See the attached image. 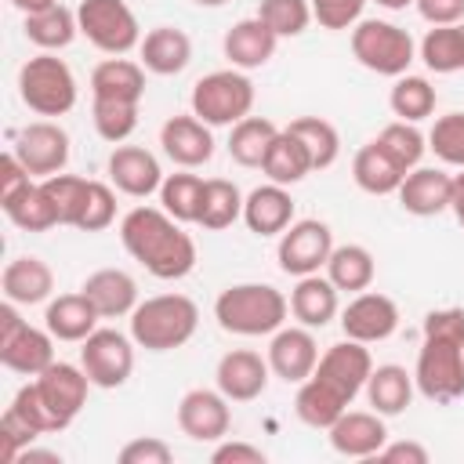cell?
<instances>
[{
	"instance_id": "38",
	"label": "cell",
	"mask_w": 464,
	"mask_h": 464,
	"mask_svg": "<svg viewBox=\"0 0 464 464\" xmlns=\"http://www.w3.org/2000/svg\"><path fill=\"white\" fill-rule=\"evenodd\" d=\"M279 127L268 116H243L239 123L228 127V156L239 167H261L268 145L276 141Z\"/></svg>"
},
{
	"instance_id": "2",
	"label": "cell",
	"mask_w": 464,
	"mask_h": 464,
	"mask_svg": "<svg viewBox=\"0 0 464 464\" xmlns=\"http://www.w3.org/2000/svg\"><path fill=\"white\" fill-rule=\"evenodd\" d=\"M290 315V297L272 283H236L225 286L214 301V319L225 334L236 337H268Z\"/></svg>"
},
{
	"instance_id": "9",
	"label": "cell",
	"mask_w": 464,
	"mask_h": 464,
	"mask_svg": "<svg viewBox=\"0 0 464 464\" xmlns=\"http://www.w3.org/2000/svg\"><path fill=\"white\" fill-rule=\"evenodd\" d=\"M370 370H373L370 348H366L362 341L344 337V341L330 344V348L319 355V362H315V370H312L308 381H315L323 392H330L341 406H352L355 395L366 388Z\"/></svg>"
},
{
	"instance_id": "18",
	"label": "cell",
	"mask_w": 464,
	"mask_h": 464,
	"mask_svg": "<svg viewBox=\"0 0 464 464\" xmlns=\"http://www.w3.org/2000/svg\"><path fill=\"white\" fill-rule=\"evenodd\" d=\"M160 145H163V156L185 170H196L203 163H210L214 156V134H210V123H203L196 112H181V116H170L163 127H160Z\"/></svg>"
},
{
	"instance_id": "3",
	"label": "cell",
	"mask_w": 464,
	"mask_h": 464,
	"mask_svg": "<svg viewBox=\"0 0 464 464\" xmlns=\"http://www.w3.org/2000/svg\"><path fill=\"white\" fill-rule=\"evenodd\" d=\"M196 326L199 308L188 294H156L130 312V337L145 352H174L192 341Z\"/></svg>"
},
{
	"instance_id": "12",
	"label": "cell",
	"mask_w": 464,
	"mask_h": 464,
	"mask_svg": "<svg viewBox=\"0 0 464 464\" xmlns=\"http://www.w3.org/2000/svg\"><path fill=\"white\" fill-rule=\"evenodd\" d=\"M330 250H334V232L326 221L319 218H301L294 221L283 236H279V246H276V261L286 276L301 279V276H312L319 268H326L330 261Z\"/></svg>"
},
{
	"instance_id": "60",
	"label": "cell",
	"mask_w": 464,
	"mask_h": 464,
	"mask_svg": "<svg viewBox=\"0 0 464 464\" xmlns=\"http://www.w3.org/2000/svg\"><path fill=\"white\" fill-rule=\"evenodd\" d=\"M22 14H29V11H44V7H51V4H58V0H11Z\"/></svg>"
},
{
	"instance_id": "28",
	"label": "cell",
	"mask_w": 464,
	"mask_h": 464,
	"mask_svg": "<svg viewBox=\"0 0 464 464\" xmlns=\"http://www.w3.org/2000/svg\"><path fill=\"white\" fill-rule=\"evenodd\" d=\"M0 362L11 370V373H22V377H36L44 373L51 362H54V334L44 326H22L14 330L11 337L0 341Z\"/></svg>"
},
{
	"instance_id": "5",
	"label": "cell",
	"mask_w": 464,
	"mask_h": 464,
	"mask_svg": "<svg viewBox=\"0 0 464 464\" xmlns=\"http://www.w3.org/2000/svg\"><path fill=\"white\" fill-rule=\"evenodd\" d=\"M254 80L243 72V69H214L207 76H199L192 83V94H188V105L192 112L210 123V127H232L239 123L243 116H250L254 109Z\"/></svg>"
},
{
	"instance_id": "15",
	"label": "cell",
	"mask_w": 464,
	"mask_h": 464,
	"mask_svg": "<svg viewBox=\"0 0 464 464\" xmlns=\"http://www.w3.org/2000/svg\"><path fill=\"white\" fill-rule=\"evenodd\" d=\"M178 428L192 442H221L232 428V406L221 388H188L178 402Z\"/></svg>"
},
{
	"instance_id": "43",
	"label": "cell",
	"mask_w": 464,
	"mask_h": 464,
	"mask_svg": "<svg viewBox=\"0 0 464 464\" xmlns=\"http://www.w3.org/2000/svg\"><path fill=\"white\" fill-rule=\"evenodd\" d=\"M377 145L410 174L413 167H420L424 152H428V134L417 130V123H406V120H392L377 130Z\"/></svg>"
},
{
	"instance_id": "37",
	"label": "cell",
	"mask_w": 464,
	"mask_h": 464,
	"mask_svg": "<svg viewBox=\"0 0 464 464\" xmlns=\"http://www.w3.org/2000/svg\"><path fill=\"white\" fill-rule=\"evenodd\" d=\"M417 58L446 76V72H464V22L457 25H431L424 33V40L417 44Z\"/></svg>"
},
{
	"instance_id": "55",
	"label": "cell",
	"mask_w": 464,
	"mask_h": 464,
	"mask_svg": "<svg viewBox=\"0 0 464 464\" xmlns=\"http://www.w3.org/2000/svg\"><path fill=\"white\" fill-rule=\"evenodd\" d=\"M417 14L428 25H457L464 22V0H413Z\"/></svg>"
},
{
	"instance_id": "49",
	"label": "cell",
	"mask_w": 464,
	"mask_h": 464,
	"mask_svg": "<svg viewBox=\"0 0 464 464\" xmlns=\"http://www.w3.org/2000/svg\"><path fill=\"white\" fill-rule=\"evenodd\" d=\"M312 4V18L323 25V29H352L359 18H362V7L366 0H308Z\"/></svg>"
},
{
	"instance_id": "16",
	"label": "cell",
	"mask_w": 464,
	"mask_h": 464,
	"mask_svg": "<svg viewBox=\"0 0 464 464\" xmlns=\"http://www.w3.org/2000/svg\"><path fill=\"white\" fill-rule=\"evenodd\" d=\"M268 377H272L268 355H261L254 348H232V352H225L218 359V370H214V384L221 388V395L228 402H254L257 395H265Z\"/></svg>"
},
{
	"instance_id": "39",
	"label": "cell",
	"mask_w": 464,
	"mask_h": 464,
	"mask_svg": "<svg viewBox=\"0 0 464 464\" xmlns=\"http://www.w3.org/2000/svg\"><path fill=\"white\" fill-rule=\"evenodd\" d=\"M243 192H239V185L236 181H228V178H207L203 181V203H199V228H207V232H221V228H228L232 221H239L243 218Z\"/></svg>"
},
{
	"instance_id": "17",
	"label": "cell",
	"mask_w": 464,
	"mask_h": 464,
	"mask_svg": "<svg viewBox=\"0 0 464 464\" xmlns=\"http://www.w3.org/2000/svg\"><path fill=\"white\" fill-rule=\"evenodd\" d=\"M105 174H109V185L130 199H149L152 192H160L167 178L160 170V160L141 145H112Z\"/></svg>"
},
{
	"instance_id": "6",
	"label": "cell",
	"mask_w": 464,
	"mask_h": 464,
	"mask_svg": "<svg viewBox=\"0 0 464 464\" xmlns=\"http://www.w3.org/2000/svg\"><path fill=\"white\" fill-rule=\"evenodd\" d=\"M352 54L362 69L377 72V76H402L410 72L413 58H417V44L413 36L395 25V22H384V18H359L352 25Z\"/></svg>"
},
{
	"instance_id": "13",
	"label": "cell",
	"mask_w": 464,
	"mask_h": 464,
	"mask_svg": "<svg viewBox=\"0 0 464 464\" xmlns=\"http://www.w3.org/2000/svg\"><path fill=\"white\" fill-rule=\"evenodd\" d=\"M11 152L25 163V170L33 178H51V174H62L65 163H69V134L62 123L54 120H36V123H25L11 145Z\"/></svg>"
},
{
	"instance_id": "29",
	"label": "cell",
	"mask_w": 464,
	"mask_h": 464,
	"mask_svg": "<svg viewBox=\"0 0 464 464\" xmlns=\"http://www.w3.org/2000/svg\"><path fill=\"white\" fill-rule=\"evenodd\" d=\"M98 308L91 304V297L83 294V290H76V294H58V297H51L47 301V308H44V326L54 334V341H72V344H80V341H87L94 330H98Z\"/></svg>"
},
{
	"instance_id": "1",
	"label": "cell",
	"mask_w": 464,
	"mask_h": 464,
	"mask_svg": "<svg viewBox=\"0 0 464 464\" xmlns=\"http://www.w3.org/2000/svg\"><path fill=\"white\" fill-rule=\"evenodd\" d=\"M123 250L156 279H185L196 268V243L163 207H130L120 221Z\"/></svg>"
},
{
	"instance_id": "47",
	"label": "cell",
	"mask_w": 464,
	"mask_h": 464,
	"mask_svg": "<svg viewBox=\"0 0 464 464\" xmlns=\"http://www.w3.org/2000/svg\"><path fill=\"white\" fill-rule=\"evenodd\" d=\"M428 149L446 163L464 170V112H446L428 130Z\"/></svg>"
},
{
	"instance_id": "23",
	"label": "cell",
	"mask_w": 464,
	"mask_h": 464,
	"mask_svg": "<svg viewBox=\"0 0 464 464\" xmlns=\"http://www.w3.org/2000/svg\"><path fill=\"white\" fill-rule=\"evenodd\" d=\"M276 47H279V36H276L257 14H254V18H239V22L225 33V40H221V51H225L228 65H232V69H243V72L268 65L272 54H276Z\"/></svg>"
},
{
	"instance_id": "41",
	"label": "cell",
	"mask_w": 464,
	"mask_h": 464,
	"mask_svg": "<svg viewBox=\"0 0 464 464\" xmlns=\"http://www.w3.org/2000/svg\"><path fill=\"white\" fill-rule=\"evenodd\" d=\"M435 102H439V94H435L431 80H428V76H413V72L395 76L392 94H388L392 112H395L399 120H406V123H420V120H428V116L435 112Z\"/></svg>"
},
{
	"instance_id": "32",
	"label": "cell",
	"mask_w": 464,
	"mask_h": 464,
	"mask_svg": "<svg viewBox=\"0 0 464 464\" xmlns=\"http://www.w3.org/2000/svg\"><path fill=\"white\" fill-rule=\"evenodd\" d=\"M352 178H355V185H359L362 192H370V196H392V192H399L406 170H402V167L377 145V138H373V141H366V145L352 156Z\"/></svg>"
},
{
	"instance_id": "34",
	"label": "cell",
	"mask_w": 464,
	"mask_h": 464,
	"mask_svg": "<svg viewBox=\"0 0 464 464\" xmlns=\"http://www.w3.org/2000/svg\"><path fill=\"white\" fill-rule=\"evenodd\" d=\"M22 29H25V40L33 47H40V51H62V47H69L76 40L80 22H76V11H69L65 4H51L44 11H29L25 22H22Z\"/></svg>"
},
{
	"instance_id": "19",
	"label": "cell",
	"mask_w": 464,
	"mask_h": 464,
	"mask_svg": "<svg viewBox=\"0 0 464 464\" xmlns=\"http://www.w3.org/2000/svg\"><path fill=\"white\" fill-rule=\"evenodd\" d=\"M268 366L279 381L286 384H301L312 377L315 362H319V344L312 337L308 326H279L268 341Z\"/></svg>"
},
{
	"instance_id": "48",
	"label": "cell",
	"mask_w": 464,
	"mask_h": 464,
	"mask_svg": "<svg viewBox=\"0 0 464 464\" xmlns=\"http://www.w3.org/2000/svg\"><path fill=\"white\" fill-rule=\"evenodd\" d=\"M112 221H116V188L105 181H91V192H87V203H83L76 228L80 232H102Z\"/></svg>"
},
{
	"instance_id": "10",
	"label": "cell",
	"mask_w": 464,
	"mask_h": 464,
	"mask_svg": "<svg viewBox=\"0 0 464 464\" xmlns=\"http://www.w3.org/2000/svg\"><path fill=\"white\" fill-rule=\"evenodd\" d=\"M80 366L87 370L94 388H120L134 373V337L112 326H98L87 341H80Z\"/></svg>"
},
{
	"instance_id": "58",
	"label": "cell",
	"mask_w": 464,
	"mask_h": 464,
	"mask_svg": "<svg viewBox=\"0 0 464 464\" xmlns=\"http://www.w3.org/2000/svg\"><path fill=\"white\" fill-rule=\"evenodd\" d=\"M14 464H62V453H54V450H40V446H25V450L18 453Z\"/></svg>"
},
{
	"instance_id": "57",
	"label": "cell",
	"mask_w": 464,
	"mask_h": 464,
	"mask_svg": "<svg viewBox=\"0 0 464 464\" xmlns=\"http://www.w3.org/2000/svg\"><path fill=\"white\" fill-rule=\"evenodd\" d=\"M377 460H392V464H428L431 453H428L420 442H413V439H399V442H384L381 453H377Z\"/></svg>"
},
{
	"instance_id": "46",
	"label": "cell",
	"mask_w": 464,
	"mask_h": 464,
	"mask_svg": "<svg viewBox=\"0 0 464 464\" xmlns=\"http://www.w3.org/2000/svg\"><path fill=\"white\" fill-rule=\"evenodd\" d=\"M257 18L279 36H301L312 22V4L308 0H261L257 4Z\"/></svg>"
},
{
	"instance_id": "14",
	"label": "cell",
	"mask_w": 464,
	"mask_h": 464,
	"mask_svg": "<svg viewBox=\"0 0 464 464\" xmlns=\"http://www.w3.org/2000/svg\"><path fill=\"white\" fill-rule=\"evenodd\" d=\"M341 330L344 337L362 341V344L388 341L399 330V304L381 290H359L341 308Z\"/></svg>"
},
{
	"instance_id": "24",
	"label": "cell",
	"mask_w": 464,
	"mask_h": 464,
	"mask_svg": "<svg viewBox=\"0 0 464 464\" xmlns=\"http://www.w3.org/2000/svg\"><path fill=\"white\" fill-rule=\"evenodd\" d=\"M0 290H4V301H14V304H47L54 294V272L44 257L22 254L4 265Z\"/></svg>"
},
{
	"instance_id": "27",
	"label": "cell",
	"mask_w": 464,
	"mask_h": 464,
	"mask_svg": "<svg viewBox=\"0 0 464 464\" xmlns=\"http://www.w3.org/2000/svg\"><path fill=\"white\" fill-rule=\"evenodd\" d=\"M337 294H341V290H337L326 276H319V272L301 276V279L294 283V290H290V315H294L301 326H308V330H323L326 323H334V319L341 315Z\"/></svg>"
},
{
	"instance_id": "33",
	"label": "cell",
	"mask_w": 464,
	"mask_h": 464,
	"mask_svg": "<svg viewBox=\"0 0 464 464\" xmlns=\"http://www.w3.org/2000/svg\"><path fill=\"white\" fill-rule=\"evenodd\" d=\"M0 207H4L7 221H11L14 228H22V232H47V228L62 225V221H58V210H54L47 188H44V181H29V185L18 188L14 196H4Z\"/></svg>"
},
{
	"instance_id": "21",
	"label": "cell",
	"mask_w": 464,
	"mask_h": 464,
	"mask_svg": "<svg viewBox=\"0 0 464 464\" xmlns=\"http://www.w3.org/2000/svg\"><path fill=\"white\" fill-rule=\"evenodd\" d=\"M399 207L413 218H435L442 210H450L453 199V174H446L442 167H413L402 185H399Z\"/></svg>"
},
{
	"instance_id": "53",
	"label": "cell",
	"mask_w": 464,
	"mask_h": 464,
	"mask_svg": "<svg viewBox=\"0 0 464 464\" xmlns=\"http://www.w3.org/2000/svg\"><path fill=\"white\" fill-rule=\"evenodd\" d=\"M420 334L424 337H453V341H464V308H435L424 315L420 323Z\"/></svg>"
},
{
	"instance_id": "52",
	"label": "cell",
	"mask_w": 464,
	"mask_h": 464,
	"mask_svg": "<svg viewBox=\"0 0 464 464\" xmlns=\"http://www.w3.org/2000/svg\"><path fill=\"white\" fill-rule=\"evenodd\" d=\"M7 410H14L29 428H36L40 435H51L54 431V424H51V417H47V406L40 402V395H36V384L29 381V384H22L18 392H14V399H11V406Z\"/></svg>"
},
{
	"instance_id": "36",
	"label": "cell",
	"mask_w": 464,
	"mask_h": 464,
	"mask_svg": "<svg viewBox=\"0 0 464 464\" xmlns=\"http://www.w3.org/2000/svg\"><path fill=\"white\" fill-rule=\"evenodd\" d=\"M373 276H377V261H373V254L362 243H341V246L330 250L326 279L337 290H344V294L370 290L373 286Z\"/></svg>"
},
{
	"instance_id": "54",
	"label": "cell",
	"mask_w": 464,
	"mask_h": 464,
	"mask_svg": "<svg viewBox=\"0 0 464 464\" xmlns=\"http://www.w3.org/2000/svg\"><path fill=\"white\" fill-rule=\"evenodd\" d=\"M210 460H214V464H265L268 453H265L261 446H254V442H239V439L225 442V439H221V442L214 446Z\"/></svg>"
},
{
	"instance_id": "35",
	"label": "cell",
	"mask_w": 464,
	"mask_h": 464,
	"mask_svg": "<svg viewBox=\"0 0 464 464\" xmlns=\"http://www.w3.org/2000/svg\"><path fill=\"white\" fill-rule=\"evenodd\" d=\"M261 170H265V178L268 181H276V185H297V181H304L315 167H312V156H308V149L301 145V138L297 134H290L286 127L276 134V141L268 145V152H265V163H261Z\"/></svg>"
},
{
	"instance_id": "45",
	"label": "cell",
	"mask_w": 464,
	"mask_h": 464,
	"mask_svg": "<svg viewBox=\"0 0 464 464\" xmlns=\"http://www.w3.org/2000/svg\"><path fill=\"white\" fill-rule=\"evenodd\" d=\"M40 181H44V188H47L54 210H58V221L76 228V221L83 214V203H87V192H91V181L80 178V174H65V170L51 174V178H40Z\"/></svg>"
},
{
	"instance_id": "40",
	"label": "cell",
	"mask_w": 464,
	"mask_h": 464,
	"mask_svg": "<svg viewBox=\"0 0 464 464\" xmlns=\"http://www.w3.org/2000/svg\"><path fill=\"white\" fill-rule=\"evenodd\" d=\"M199 203H203V178L192 174V170H178V174H167L163 185H160V207L181 221V225H196L199 221Z\"/></svg>"
},
{
	"instance_id": "26",
	"label": "cell",
	"mask_w": 464,
	"mask_h": 464,
	"mask_svg": "<svg viewBox=\"0 0 464 464\" xmlns=\"http://www.w3.org/2000/svg\"><path fill=\"white\" fill-rule=\"evenodd\" d=\"M91 98L102 102H134L145 98V65L123 54H109L91 69Z\"/></svg>"
},
{
	"instance_id": "7",
	"label": "cell",
	"mask_w": 464,
	"mask_h": 464,
	"mask_svg": "<svg viewBox=\"0 0 464 464\" xmlns=\"http://www.w3.org/2000/svg\"><path fill=\"white\" fill-rule=\"evenodd\" d=\"M413 384L435 406L464 399V341L424 337L413 366Z\"/></svg>"
},
{
	"instance_id": "59",
	"label": "cell",
	"mask_w": 464,
	"mask_h": 464,
	"mask_svg": "<svg viewBox=\"0 0 464 464\" xmlns=\"http://www.w3.org/2000/svg\"><path fill=\"white\" fill-rule=\"evenodd\" d=\"M450 210L457 214V221H460V228H464V170L453 174V199H450Z\"/></svg>"
},
{
	"instance_id": "31",
	"label": "cell",
	"mask_w": 464,
	"mask_h": 464,
	"mask_svg": "<svg viewBox=\"0 0 464 464\" xmlns=\"http://www.w3.org/2000/svg\"><path fill=\"white\" fill-rule=\"evenodd\" d=\"M366 402L381 413V417H399L410 402H413V373H406V366L399 362H384V366H373L370 377H366Z\"/></svg>"
},
{
	"instance_id": "8",
	"label": "cell",
	"mask_w": 464,
	"mask_h": 464,
	"mask_svg": "<svg viewBox=\"0 0 464 464\" xmlns=\"http://www.w3.org/2000/svg\"><path fill=\"white\" fill-rule=\"evenodd\" d=\"M76 22L80 36H87V44L102 54H127L141 44V25L127 0H80Z\"/></svg>"
},
{
	"instance_id": "51",
	"label": "cell",
	"mask_w": 464,
	"mask_h": 464,
	"mask_svg": "<svg viewBox=\"0 0 464 464\" xmlns=\"http://www.w3.org/2000/svg\"><path fill=\"white\" fill-rule=\"evenodd\" d=\"M116 460L120 464H170L174 460V450L163 439H156V435H138V439H130V442L120 446Z\"/></svg>"
},
{
	"instance_id": "20",
	"label": "cell",
	"mask_w": 464,
	"mask_h": 464,
	"mask_svg": "<svg viewBox=\"0 0 464 464\" xmlns=\"http://www.w3.org/2000/svg\"><path fill=\"white\" fill-rule=\"evenodd\" d=\"M330 446L341 457H377L381 446L388 442V424L377 410H344L330 428H326Z\"/></svg>"
},
{
	"instance_id": "56",
	"label": "cell",
	"mask_w": 464,
	"mask_h": 464,
	"mask_svg": "<svg viewBox=\"0 0 464 464\" xmlns=\"http://www.w3.org/2000/svg\"><path fill=\"white\" fill-rule=\"evenodd\" d=\"M29 181H33V174H29L25 163L7 149L4 160H0V199H4V196H14V192L25 188Z\"/></svg>"
},
{
	"instance_id": "62",
	"label": "cell",
	"mask_w": 464,
	"mask_h": 464,
	"mask_svg": "<svg viewBox=\"0 0 464 464\" xmlns=\"http://www.w3.org/2000/svg\"><path fill=\"white\" fill-rule=\"evenodd\" d=\"M192 4H199V7H221V4H228V0H192Z\"/></svg>"
},
{
	"instance_id": "61",
	"label": "cell",
	"mask_w": 464,
	"mask_h": 464,
	"mask_svg": "<svg viewBox=\"0 0 464 464\" xmlns=\"http://www.w3.org/2000/svg\"><path fill=\"white\" fill-rule=\"evenodd\" d=\"M381 7H388V11H402V7H410L413 0H377Z\"/></svg>"
},
{
	"instance_id": "42",
	"label": "cell",
	"mask_w": 464,
	"mask_h": 464,
	"mask_svg": "<svg viewBox=\"0 0 464 464\" xmlns=\"http://www.w3.org/2000/svg\"><path fill=\"white\" fill-rule=\"evenodd\" d=\"M286 130L301 138V145L308 149L315 170H326V167L337 163V156H341V134H337V127L330 120H323V116H297V120L286 123Z\"/></svg>"
},
{
	"instance_id": "4",
	"label": "cell",
	"mask_w": 464,
	"mask_h": 464,
	"mask_svg": "<svg viewBox=\"0 0 464 464\" xmlns=\"http://www.w3.org/2000/svg\"><path fill=\"white\" fill-rule=\"evenodd\" d=\"M76 76L65 58L54 51H40L18 69V98L36 116H65L76 105Z\"/></svg>"
},
{
	"instance_id": "25",
	"label": "cell",
	"mask_w": 464,
	"mask_h": 464,
	"mask_svg": "<svg viewBox=\"0 0 464 464\" xmlns=\"http://www.w3.org/2000/svg\"><path fill=\"white\" fill-rule=\"evenodd\" d=\"M138 62L145 65V72L178 76L192 62V40L178 25H152L138 44Z\"/></svg>"
},
{
	"instance_id": "22",
	"label": "cell",
	"mask_w": 464,
	"mask_h": 464,
	"mask_svg": "<svg viewBox=\"0 0 464 464\" xmlns=\"http://www.w3.org/2000/svg\"><path fill=\"white\" fill-rule=\"evenodd\" d=\"M243 225L254 236H283L294 225V196L286 185H257L243 199Z\"/></svg>"
},
{
	"instance_id": "30",
	"label": "cell",
	"mask_w": 464,
	"mask_h": 464,
	"mask_svg": "<svg viewBox=\"0 0 464 464\" xmlns=\"http://www.w3.org/2000/svg\"><path fill=\"white\" fill-rule=\"evenodd\" d=\"M80 290L91 297V304L98 308L102 319H120L138 308V283L123 268H98L83 279Z\"/></svg>"
},
{
	"instance_id": "50",
	"label": "cell",
	"mask_w": 464,
	"mask_h": 464,
	"mask_svg": "<svg viewBox=\"0 0 464 464\" xmlns=\"http://www.w3.org/2000/svg\"><path fill=\"white\" fill-rule=\"evenodd\" d=\"M36 439H40L36 428H29L14 410H4V417H0V457H4L7 464H14L18 453H22L25 446H33Z\"/></svg>"
},
{
	"instance_id": "44",
	"label": "cell",
	"mask_w": 464,
	"mask_h": 464,
	"mask_svg": "<svg viewBox=\"0 0 464 464\" xmlns=\"http://www.w3.org/2000/svg\"><path fill=\"white\" fill-rule=\"evenodd\" d=\"M91 120H94V130L102 141L109 145H123L134 127H138V105L134 102H102V98H91Z\"/></svg>"
},
{
	"instance_id": "11",
	"label": "cell",
	"mask_w": 464,
	"mask_h": 464,
	"mask_svg": "<svg viewBox=\"0 0 464 464\" xmlns=\"http://www.w3.org/2000/svg\"><path fill=\"white\" fill-rule=\"evenodd\" d=\"M33 384H36L40 402L47 406V417H51L54 431H65V428L80 417V410H83V402H87V392L94 388L83 366L62 362V359H54L44 373H36Z\"/></svg>"
}]
</instances>
